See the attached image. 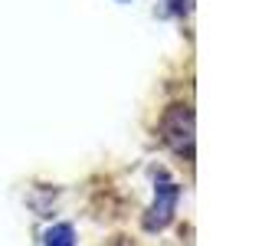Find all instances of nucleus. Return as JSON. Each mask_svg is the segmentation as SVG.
<instances>
[{"instance_id":"obj_1","label":"nucleus","mask_w":262,"mask_h":246,"mask_svg":"<svg viewBox=\"0 0 262 246\" xmlns=\"http://www.w3.org/2000/svg\"><path fill=\"white\" fill-rule=\"evenodd\" d=\"M161 141L180 158L193 161V109L187 102L167 105L161 115Z\"/></svg>"},{"instance_id":"obj_2","label":"nucleus","mask_w":262,"mask_h":246,"mask_svg":"<svg viewBox=\"0 0 262 246\" xmlns=\"http://www.w3.org/2000/svg\"><path fill=\"white\" fill-rule=\"evenodd\" d=\"M177 203H180V184L170 180L161 171L158 174V191H154V203L144 213V230L147 233H158V230L167 227L170 220H174V213H177Z\"/></svg>"},{"instance_id":"obj_3","label":"nucleus","mask_w":262,"mask_h":246,"mask_svg":"<svg viewBox=\"0 0 262 246\" xmlns=\"http://www.w3.org/2000/svg\"><path fill=\"white\" fill-rule=\"evenodd\" d=\"M46 246H76V230L69 223H56L46 230Z\"/></svg>"},{"instance_id":"obj_4","label":"nucleus","mask_w":262,"mask_h":246,"mask_svg":"<svg viewBox=\"0 0 262 246\" xmlns=\"http://www.w3.org/2000/svg\"><path fill=\"white\" fill-rule=\"evenodd\" d=\"M118 4H125V0H118Z\"/></svg>"}]
</instances>
